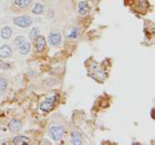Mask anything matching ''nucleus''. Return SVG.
<instances>
[{
    "label": "nucleus",
    "mask_w": 155,
    "mask_h": 145,
    "mask_svg": "<svg viewBox=\"0 0 155 145\" xmlns=\"http://www.w3.org/2000/svg\"><path fill=\"white\" fill-rule=\"evenodd\" d=\"M81 135L78 132H73L72 133V143L74 145H80L81 144Z\"/></svg>",
    "instance_id": "nucleus-12"
},
{
    "label": "nucleus",
    "mask_w": 155,
    "mask_h": 145,
    "mask_svg": "<svg viewBox=\"0 0 155 145\" xmlns=\"http://www.w3.org/2000/svg\"><path fill=\"white\" fill-rule=\"evenodd\" d=\"M64 128L61 127V126H55V127H51L48 130V134L54 141H58L64 134Z\"/></svg>",
    "instance_id": "nucleus-3"
},
{
    "label": "nucleus",
    "mask_w": 155,
    "mask_h": 145,
    "mask_svg": "<svg viewBox=\"0 0 155 145\" xmlns=\"http://www.w3.org/2000/svg\"><path fill=\"white\" fill-rule=\"evenodd\" d=\"M23 42H25L24 41V37L23 36H18L16 39H15V41H14V45L16 46L17 47H18L19 46L21 45V44Z\"/></svg>",
    "instance_id": "nucleus-17"
},
{
    "label": "nucleus",
    "mask_w": 155,
    "mask_h": 145,
    "mask_svg": "<svg viewBox=\"0 0 155 145\" xmlns=\"http://www.w3.org/2000/svg\"><path fill=\"white\" fill-rule=\"evenodd\" d=\"M32 12L34 14H40L44 12V6L41 4V3H36L35 5H34V7H33V10H32Z\"/></svg>",
    "instance_id": "nucleus-13"
},
{
    "label": "nucleus",
    "mask_w": 155,
    "mask_h": 145,
    "mask_svg": "<svg viewBox=\"0 0 155 145\" xmlns=\"http://www.w3.org/2000/svg\"><path fill=\"white\" fill-rule=\"evenodd\" d=\"M14 2L16 5H18V7L23 8V7L28 6V5L31 3V0H14Z\"/></svg>",
    "instance_id": "nucleus-14"
},
{
    "label": "nucleus",
    "mask_w": 155,
    "mask_h": 145,
    "mask_svg": "<svg viewBox=\"0 0 155 145\" xmlns=\"http://www.w3.org/2000/svg\"><path fill=\"white\" fill-rule=\"evenodd\" d=\"M35 41H36V47H37V50L38 51H43L44 50H45V47H46V40H45V37L39 35L35 39Z\"/></svg>",
    "instance_id": "nucleus-6"
},
{
    "label": "nucleus",
    "mask_w": 155,
    "mask_h": 145,
    "mask_svg": "<svg viewBox=\"0 0 155 145\" xmlns=\"http://www.w3.org/2000/svg\"><path fill=\"white\" fill-rule=\"evenodd\" d=\"M13 21L17 26L21 28H26L28 26H30L33 22L32 18L28 16H25V14H24V16H19V17L15 18L13 19Z\"/></svg>",
    "instance_id": "nucleus-2"
},
{
    "label": "nucleus",
    "mask_w": 155,
    "mask_h": 145,
    "mask_svg": "<svg viewBox=\"0 0 155 145\" xmlns=\"http://www.w3.org/2000/svg\"><path fill=\"white\" fill-rule=\"evenodd\" d=\"M12 29L11 27H9V26H5L4 28H2V30H1V33H0V35H1V38L4 39V40H8V39L12 36Z\"/></svg>",
    "instance_id": "nucleus-11"
},
{
    "label": "nucleus",
    "mask_w": 155,
    "mask_h": 145,
    "mask_svg": "<svg viewBox=\"0 0 155 145\" xmlns=\"http://www.w3.org/2000/svg\"><path fill=\"white\" fill-rule=\"evenodd\" d=\"M48 43L51 46H58L61 43V35L58 32H53L48 35Z\"/></svg>",
    "instance_id": "nucleus-4"
},
{
    "label": "nucleus",
    "mask_w": 155,
    "mask_h": 145,
    "mask_svg": "<svg viewBox=\"0 0 155 145\" xmlns=\"http://www.w3.org/2000/svg\"><path fill=\"white\" fill-rule=\"evenodd\" d=\"M77 34H78V29L77 28H73V30L71 31V33L68 35V38H73L76 39L77 38Z\"/></svg>",
    "instance_id": "nucleus-18"
},
{
    "label": "nucleus",
    "mask_w": 155,
    "mask_h": 145,
    "mask_svg": "<svg viewBox=\"0 0 155 145\" xmlns=\"http://www.w3.org/2000/svg\"><path fill=\"white\" fill-rule=\"evenodd\" d=\"M13 143L17 145H27L29 144V138L23 135H18L13 139Z\"/></svg>",
    "instance_id": "nucleus-8"
},
{
    "label": "nucleus",
    "mask_w": 155,
    "mask_h": 145,
    "mask_svg": "<svg viewBox=\"0 0 155 145\" xmlns=\"http://www.w3.org/2000/svg\"><path fill=\"white\" fill-rule=\"evenodd\" d=\"M57 100H58L57 95H54V96L46 99L40 105V109L42 111H44V112H50V111H51L53 109V108L55 106V105L57 103Z\"/></svg>",
    "instance_id": "nucleus-1"
},
{
    "label": "nucleus",
    "mask_w": 155,
    "mask_h": 145,
    "mask_svg": "<svg viewBox=\"0 0 155 145\" xmlns=\"http://www.w3.org/2000/svg\"><path fill=\"white\" fill-rule=\"evenodd\" d=\"M38 36H39V29L37 27H33L30 33H29V37H30L31 40H35Z\"/></svg>",
    "instance_id": "nucleus-15"
},
{
    "label": "nucleus",
    "mask_w": 155,
    "mask_h": 145,
    "mask_svg": "<svg viewBox=\"0 0 155 145\" xmlns=\"http://www.w3.org/2000/svg\"><path fill=\"white\" fill-rule=\"evenodd\" d=\"M7 86H8L7 80L5 79H3V77H0V93L6 90L7 89Z\"/></svg>",
    "instance_id": "nucleus-16"
},
{
    "label": "nucleus",
    "mask_w": 155,
    "mask_h": 145,
    "mask_svg": "<svg viewBox=\"0 0 155 145\" xmlns=\"http://www.w3.org/2000/svg\"><path fill=\"white\" fill-rule=\"evenodd\" d=\"M12 55V48L8 45H3L0 47V57L1 58H8Z\"/></svg>",
    "instance_id": "nucleus-5"
},
{
    "label": "nucleus",
    "mask_w": 155,
    "mask_h": 145,
    "mask_svg": "<svg viewBox=\"0 0 155 145\" xmlns=\"http://www.w3.org/2000/svg\"><path fill=\"white\" fill-rule=\"evenodd\" d=\"M9 129L11 130L12 132H18V130L21 129V123L19 122L18 120L13 119L10 121V123H9Z\"/></svg>",
    "instance_id": "nucleus-7"
},
{
    "label": "nucleus",
    "mask_w": 155,
    "mask_h": 145,
    "mask_svg": "<svg viewBox=\"0 0 155 145\" xmlns=\"http://www.w3.org/2000/svg\"><path fill=\"white\" fill-rule=\"evenodd\" d=\"M79 13L81 14H87V12L89 11V6H88V3H87L86 1H81V2H80L79 3Z\"/></svg>",
    "instance_id": "nucleus-10"
},
{
    "label": "nucleus",
    "mask_w": 155,
    "mask_h": 145,
    "mask_svg": "<svg viewBox=\"0 0 155 145\" xmlns=\"http://www.w3.org/2000/svg\"><path fill=\"white\" fill-rule=\"evenodd\" d=\"M30 47H31V46L28 42H23L21 45L18 47V51L21 54L25 55L29 51H30Z\"/></svg>",
    "instance_id": "nucleus-9"
}]
</instances>
